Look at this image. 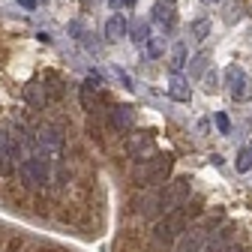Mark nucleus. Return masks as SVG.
Instances as JSON below:
<instances>
[{"label":"nucleus","instance_id":"7","mask_svg":"<svg viewBox=\"0 0 252 252\" xmlns=\"http://www.w3.org/2000/svg\"><path fill=\"white\" fill-rule=\"evenodd\" d=\"M108 126H111V129L114 132H123V129H129V126H132V111L129 108H111V114H108Z\"/></svg>","mask_w":252,"mask_h":252},{"label":"nucleus","instance_id":"9","mask_svg":"<svg viewBox=\"0 0 252 252\" xmlns=\"http://www.w3.org/2000/svg\"><path fill=\"white\" fill-rule=\"evenodd\" d=\"M120 30H123V24H120V21H117V18H114V21H111V24H108V36H111V39H114V36H117V33H120Z\"/></svg>","mask_w":252,"mask_h":252},{"label":"nucleus","instance_id":"1","mask_svg":"<svg viewBox=\"0 0 252 252\" xmlns=\"http://www.w3.org/2000/svg\"><path fill=\"white\" fill-rule=\"evenodd\" d=\"M189 195H192V183H189V177H177V180H168L162 186L150 189V192L138 201V213L144 219H156V216H165L177 207H183L189 201Z\"/></svg>","mask_w":252,"mask_h":252},{"label":"nucleus","instance_id":"8","mask_svg":"<svg viewBox=\"0 0 252 252\" xmlns=\"http://www.w3.org/2000/svg\"><path fill=\"white\" fill-rule=\"evenodd\" d=\"M249 165H252V150H243L237 159V171H249Z\"/></svg>","mask_w":252,"mask_h":252},{"label":"nucleus","instance_id":"5","mask_svg":"<svg viewBox=\"0 0 252 252\" xmlns=\"http://www.w3.org/2000/svg\"><path fill=\"white\" fill-rule=\"evenodd\" d=\"M213 228H186L177 237V252H201Z\"/></svg>","mask_w":252,"mask_h":252},{"label":"nucleus","instance_id":"3","mask_svg":"<svg viewBox=\"0 0 252 252\" xmlns=\"http://www.w3.org/2000/svg\"><path fill=\"white\" fill-rule=\"evenodd\" d=\"M201 213V207H183V210H171V213H165V216H159V222L153 225V240L156 243H174L186 228H189V219H195Z\"/></svg>","mask_w":252,"mask_h":252},{"label":"nucleus","instance_id":"4","mask_svg":"<svg viewBox=\"0 0 252 252\" xmlns=\"http://www.w3.org/2000/svg\"><path fill=\"white\" fill-rule=\"evenodd\" d=\"M21 144H27L24 129H21V135L0 132V174H3V177L15 174V168L21 165Z\"/></svg>","mask_w":252,"mask_h":252},{"label":"nucleus","instance_id":"2","mask_svg":"<svg viewBox=\"0 0 252 252\" xmlns=\"http://www.w3.org/2000/svg\"><path fill=\"white\" fill-rule=\"evenodd\" d=\"M168 174H171V159H168V156L150 153V156H144V159L135 162L132 183L135 186H144V189H156V186L168 183Z\"/></svg>","mask_w":252,"mask_h":252},{"label":"nucleus","instance_id":"10","mask_svg":"<svg viewBox=\"0 0 252 252\" xmlns=\"http://www.w3.org/2000/svg\"><path fill=\"white\" fill-rule=\"evenodd\" d=\"M228 252H240V246H234V243H231V246H228Z\"/></svg>","mask_w":252,"mask_h":252},{"label":"nucleus","instance_id":"6","mask_svg":"<svg viewBox=\"0 0 252 252\" xmlns=\"http://www.w3.org/2000/svg\"><path fill=\"white\" fill-rule=\"evenodd\" d=\"M126 153H129V159H144V156H150V153H156V147H153V138L150 135H135V138H129V144H126Z\"/></svg>","mask_w":252,"mask_h":252}]
</instances>
